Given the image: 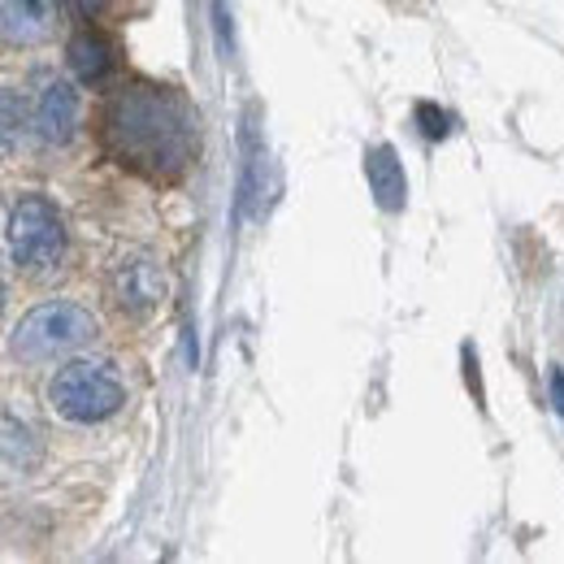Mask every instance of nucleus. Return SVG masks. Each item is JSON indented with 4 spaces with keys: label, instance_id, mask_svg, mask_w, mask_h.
<instances>
[{
    "label": "nucleus",
    "instance_id": "1",
    "mask_svg": "<svg viewBox=\"0 0 564 564\" xmlns=\"http://www.w3.org/2000/svg\"><path fill=\"white\" fill-rule=\"evenodd\" d=\"M105 140L122 165L148 178H174L192 156V122L165 87H131L109 105Z\"/></svg>",
    "mask_w": 564,
    "mask_h": 564
},
{
    "label": "nucleus",
    "instance_id": "2",
    "mask_svg": "<svg viewBox=\"0 0 564 564\" xmlns=\"http://www.w3.org/2000/svg\"><path fill=\"white\" fill-rule=\"evenodd\" d=\"M48 404L66 422L96 425V422H109L127 404V387H122V378L109 365H100V360H74V365L53 373Z\"/></svg>",
    "mask_w": 564,
    "mask_h": 564
},
{
    "label": "nucleus",
    "instance_id": "3",
    "mask_svg": "<svg viewBox=\"0 0 564 564\" xmlns=\"http://www.w3.org/2000/svg\"><path fill=\"white\" fill-rule=\"evenodd\" d=\"M91 335H96V317L83 304L53 300V304H40L35 313H26L13 326L9 352L18 360H57V356L91 344Z\"/></svg>",
    "mask_w": 564,
    "mask_h": 564
},
{
    "label": "nucleus",
    "instance_id": "4",
    "mask_svg": "<svg viewBox=\"0 0 564 564\" xmlns=\"http://www.w3.org/2000/svg\"><path fill=\"white\" fill-rule=\"evenodd\" d=\"M66 252V226L53 200L22 196L9 209V257L22 270H53Z\"/></svg>",
    "mask_w": 564,
    "mask_h": 564
},
{
    "label": "nucleus",
    "instance_id": "5",
    "mask_svg": "<svg viewBox=\"0 0 564 564\" xmlns=\"http://www.w3.org/2000/svg\"><path fill=\"white\" fill-rule=\"evenodd\" d=\"M109 300L127 317H148L165 300V274L152 257H122L109 274Z\"/></svg>",
    "mask_w": 564,
    "mask_h": 564
},
{
    "label": "nucleus",
    "instance_id": "6",
    "mask_svg": "<svg viewBox=\"0 0 564 564\" xmlns=\"http://www.w3.org/2000/svg\"><path fill=\"white\" fill-rule=\"evenodd\" d=\"M78 127V91L66 78H48L35 96V135L44 143H66Z\"/></svg>",
    "mask_w": 564,
    "mask_h": 564
},
{
    "label": "nucleus",
    "instance_id": "7",
    "mask_svg": "<svg viewBox=\"0 0 564 564\" xmlns=\"http://www.w3.org/2000/svg\"><path fill=\"white\" fill-rule=\"evenodd\" d=\"M365 178H369V192L378 200V209L400 213L409 205V178H404V161L395 156L391 143H373L365 152Z\"/></svg>",
    "mask_w": 564,
    "mask_h": 564
},
{
    "label": "nucleus",
    "instance_id": "8",
    "mask_svg": "<svg viewBox=\"0 0 564 564\" xmlns=\"http://www.w3.org/2000/svg\"><path fill=\"white\" fill-rule=\"evenodd\" d=\"M0 22L9 44H40L53 31V4L48 0H0Z\"/></svg>",
    "mask_w": 564,
    "mask_h": 564
},
{
    "label": "nucleus",
    "instance_id": "9",
    "mask_svg": "<svg viewBox=\"0 0 564 564\" xmlns=\"http://www.w3.org/2000/svg\"><path fill=\"white\" fill-rule=\"evenodd\" d=\"M70 70L83 78V83H105L113 74V44L105 35H91L83 31L70 44Z\"/></svg>",
    "mask_w": 564,
    "mask_h": 564
},
{
    "label": "nucleus",
    "instance_id": "10",
    "mask_svg": "<svg viewBox=\"0 0 564 564\" xmlns=\"http://www.w3.org/2000/svg\"><path fill=\"white\" fill-rule=\"evenodd\" d=\"M40 456H44V447H40L35 430L22 425L18 417H4V465H9V474H31L40 465Z\"/></svg>",
    "mask_w": 564,
    "mask_h": 564
},
{
    "label": "nucleus",
    "instance_id": "11",
    "mask_svg": "<svg viewBox=\"0 0 564 564\" xmlns=\"http://www.w3.org/2000/svg\"><path fill=\"white\" fill-rule=\"evenodd\" d=\"M417 122H422V131L430 140H443L452 131V118L443 109H434V105H417Z\"/></svg>",
    "mask_w": 564,
    "mask_h": 564
},
{
    "label": "nucleus",
    "instance_id": "12",
    "mask_svg": "<svg viewBox=\"0 0 564 564\" xmlns=\"http://www.w3.org/2000/svg\"><path fill=\"white\" fill-rule=\"evenodd\" d=\"M13 135H18V91L9 87L4 91V143L13 148Z\"/></svg>",
    "mask_w": 564,
    "mask_h": 564
},
{
    "label": "nucleus",
    "instance_id": "13",
    "mask_svg": "<svg viewBox=\"0 0 564 564\" xmlns=\"http://www.w3.org/2000/svg\"><path fill=\"white\" fill-rule=\"evenodd\" d=\"M552 400H556V413L564 417V369H552Z\"/></svg>",
    "mask_w": 564,
    "mask_h": 564
}]
</instances>
